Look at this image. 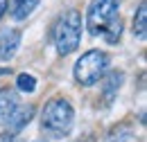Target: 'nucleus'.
<instances>
[{"mask_svg":"<svg viewBox=\"0 0 147 142\" xmlns=\"http://www.w3.org/2000/svg\"><path fill=\"white\" fill-rule=\"evenodd\" d=\"M120 0H93L86 11V27L93 36H104L109 43H118L122 34V20L118 16Z\"/></svg>","mask_w":147,"mask_h":142,"instance_id":"obj_1","label":"nucleus"},{"mask_svg":"<svg viewBox=\"0 0 147 142\" xmlns=\"http://www.w3.org/2000/svg\"><path fill=\"white\" fill-rule=\"evenodd\" d=\"M73 122H75V111L70 106V102H66L61 97L50 99L41 113V126L50 138H66L73 129Z\"/></svg>","mask_w":147,"mask_h":142,"instance_id":"obj_2","label":"nucleus"},{"mask_svg":"<svg viewBox=\"0 0 147 142\" xmlns=\"http://www.w3.org/2000/svg\"><path fill=\"white\" fill-rule=\"evenodd\" d=\"M79 36H82V16H79V11L70 9V11L61 14L59 20L55 23V29H52L57 52L63 54V56L75 52L77 45H79Z\"/></svg>","mask_w":147,"mask_h":142,"instance_id":"obj_3","label":"nucleus"},{"mask_svg":"<svg viewBox=\"0 0 147 142\" xmlns=\"http://www.w3.org/2000/svg\"><path fill=\"white\" fill-rule=\"evenodd\" d=\"M109 66V56L100 50H88L86 54H82L75 63V79L82 86H93L95 81L102 79V74Z\"/></svg>","mask_w":147,"mask_h":142,"instance_id":"obj_4","label":"nucleus"},{"mask_svg":"<svg viewBox=\"0 0 147 142\" xmlns=\"http://www.w3.org/2000/svg\"><path fill=\"white\" fill-rule=\"evenodd\" d=\"M32 117H34V106H32V104H30V106H27V104H25V106H20V104H18L5 124H7V129H9V133L14 135V133L23 131L25 126L30 124V122H32Z\"/></svg>","mask_w":147,"mask_h":142,"instance_id":"obj_5","label":"nucleus"},{"mask_svg":"<svg viewBox=\"0 0 147 142\" xmlns=\"http://www.w3.org/2000/svg\"><path fill=\"white\" fill-rule=\"evenodd\" d=\"M20 45V32L18 29H2L0 32V61H9Z\"/></svg>","mask_w":147,"mask_h":142,"instance_id":"obj_6","label":"nucleus"},{"mask_svg":"<svg viewBox=\"0 0 147 142\" xmlns=\"http://www.w3.org/2000/svg\"><path fill=\"white\" fill-rule=\"evenodd\" d=\"M18 106V95L14 88H0V124L9 120L14 108Z\"/></svg>","mask_w":147,"mask_h":142,"instance_id":"obj_7","label":"nucleus"},{"mask_svg":"<svg viewBox=\"0 0 147 142\" xmlns=\"http://www.w3.org/2000/svg\"><path fill=\"white\" fill-rule=\"evenodd\" d=\"M38 2H41V0H14V2H11V16L16 18V20L27 18L34 9H36Z\"/></svg>","mask_w":147,"mask_h":142,"instance_id":"obj_8","label":"nucleus"},{"mask_svg":"<svg viewBox=\"0 0 147 142\" xmlns=\"http://www.w3.org/2000/svg\"><path fill=\"white\" fill-rule=\"evenodd\" d=\"M145 32H147V7L145 2L138 7L136 16H134V34L138 38H145Z\"/></svg>","mask_w":147,"mask_h":142,"instance_id":"obj_9","label":"nucleus"},{"mask_svg":"<svg viewBox=\"0 0 147 142\" xmlns=\"http://www.w3.org/2000/svg\"><path fill=\"white\" fill-rule=\"evenodd\" d=\"M120 84H122V72H111L109 77L104 79V97H107V102L113 99V95H115V90L120 88Z\"/></svg>","mask_w":147,"mask_h":142,"instance_id":"obj_10","label":"nucleus"},{"mask_svg":"<svg viewBox=\"0 0 147 142\" xmlns=\"http://www.w3.org/2000/svg\"><path fill=\"white\" fill-rule=\"evenodd\" d=\"M16 86H18L23 92H34L36 90V79L32 77V74H18V79H16Z\"/></svg>","mask_w":147,"mask_h":142,"instance_id":"obj_11","label":"nucleus"},{"mask_svg":"<svg viewBox=\"0 0 147 142\" xmlns=\"http://www.w3.org/2000/svg\"><path fill=\"white\" fill-rule=\"evenodd\" d=\"M0 142H14V135H11V133H2V135H0Z\"/></svg>","mask_w":147,"mask_h":142,"instance_id":"obj_12","label":"nucleus"},{"mask_svg":"<svg viewBox=\"0 0 147 142\" xmlns=\"http://www.w3.org/2000/svg\"><path fill=\"white\" fill-rule=\"evenodd\" d=\"M7 2L9 0H0V18L5 16V11H7Z\"/></svg>","mask_w":147,"mask_h":142,"instance_id":"obj_13","label":"nucleus"},{"mask_svg":"<svg viewBox=\"0 0 147 142\" xmlns=\"http://www.w3.org/2000/svg\"><path fill=\"white\" fill-rule=\"evenodd\" d=\"M36 142H43V140H36Z\"/></svg>","mask_w":147,"mask_h":142,"instance_id":"obj_14","label":"nucleus"}]
</instances>
